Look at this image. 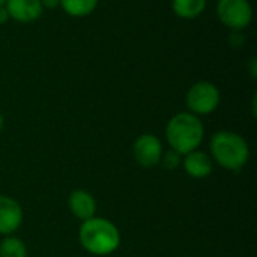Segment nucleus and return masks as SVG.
<instances>
[{"label":"nucleus","instance_id":"1","mask_svg":"<svg viewBox=\"0 0 257 257\" xmlns=\"http://www.w3.org/2000/svg\"><path fill=\"white\" fill-rule=\"evenodd\" d=\"M209 157L221 169L239 173L250 160V146L241 134L220 130L209 140Z\"/></svg>","mask_w":257,"mask_h":257},{"label":"nucleus","instance_id":"2","mask_svg":"<svg viewBox=\"0 0 257 257\" xmlns=\"http://www.w3.org/2000/svg\"><path fill=\"white\" fill-rule=\"evenodd\" d=\"M120 232L117 226L104 217H92L81 221L78 229V241L89 254L105 257L113 254L120 245Z\"/></svg>","mask_w":257,"mask_h":257},{"label":"nucleus","instance_id":"3","mask_svg":"<svg viewBox=\"0 0 257 257\" xmlns=\"http://www.w3.org/2000/svg\"><path fill=\"white\" fill-rule=\"evenodd\" d=\"M205 139V125L202 119L190 111L173 114L166 125V140L169 148L182 157L199 149Z\"/></svg>","mask_w":257,"mask_h":257},{"label":"nucleus","instance_id":"4","mask_svg":"<svg viewBox=\"0 0 257 257\" xmlns=\"http://www.w3.org/2000/svg\"><path fill=\"white\" fill-rule=\"evenodd\" d=\"M221 102V92L212 81L200 80L190 86L185 95V104L190 113L196 116L212 114Z\"/></svg>","mask_w":257,"mask_h":257},{"label":"nucleus","instance_id":"5","mask_svg":"<svg viewBox=\"0 0 257 257\" xmlns=\"http://www.w3.org/2000/svg\"><path fill=\"white\" fill-rule=\"evenodd\" d=\"M215 14L218 21L232 32H241L253 21V6L250 0H218Z\"/></svg>","mask_w":257,"mask_h":257},{"label":"nucleus","instance_id":"6","mask_svg":"<svg viewBox=\"0 0 257 257\" xmlns=\"http://www.w3.org/2000/svg\"><path fill=\"white\" fill-rule=\"evenodd\" d=\"M164 148L158 136L145 133L140 134L133 143L134 161L143 169H152L160 164Z\"/></svg>","mask_w":257,"mask_h":257},{"label":"nucleus","instance_id":"7","mask_svg":"<svg viewBox=\"0 0 257 257\" xmlns=\"http://www.w3.org/2000/svg\"><path fill=\"white\" fill-rule=\"evenodd\" d=\"M24 212L21 205L11 196L0 194V235H14L23 224Z\"/></svg>","mask_w":257,"mask_h":257},{"label":"nucleus","instance_id":"8","mask_svg":"<svg viewBox=\"0 0 257 257\" xmlns=\"http://www.w3.org/2000/svg\"><path fill=\"white\" fill-rule=\"evenodd\" d=\"M5 8L9 14V18L21 24L33 23L44 14L41 0H8Z\"/></svg>","mask_w":257,"mask_h":257},{"label":"nucleus","instance_id":"9","mask_svg":"<svg viewBox=\"0 0 257 257\" xmlns=\"http://www.w3.org/2000/svg\"><path fill=\"white\" fill-rule=\"evenodd\" d=\"M184 172L193 179H205L214 170V161L208 152L196 149L182 157L181 163Z\"/></svg>","mask_w":257,"mask_h":257},{"label":"nucleus","instance_id":"10","mask_svg":"<svg viewBox=\"0 0 257 257\" xmlns=\"http://www.w3.org/2000/svg\"><path fill=\"white\" fill-rule=\"evenodd\" d=\"M68 208L78 221H86L96 215V200L86 190H74L68 197Z\"/></svg>","mask_w":257,"mask_h":257},{"label":"nucleus","instance_id":"11","mask_svg":"<svg viewBox=\"0 0 257 257\" xmlns=\"http://www.w3.org/2000/svg\"><path fill=\"white\" fill-rule=\"evenodd\" d=\"M208 6V0H172V11L178 18L194 20L200 17Z\"/></svg>","mask_w":257,"mask_h":257},{"label":"nucleus","instance_id":"12","mask_svg":"<svg viewBox=\"0 0 257 257\" xmlns=\"http://www.w3.org/2000/svg\"><path fill=\"white\" fill-rule=\"evenodd\" d=\"M99 0H60V8L72 18H84L95 12Z\"/></svg>","mask_w":257,"mask_h":257},{"label":"nucleus","instance_id":"13","mask_svg":"<svg viewBox=\"0 0 257 257\" xmlns=\"http://www.w3.org/2000/svg\"><path fill=\"white\" fill-rule=\"evenodd\" d=\"M27 245L26 242L15 236V235H9V236H3L2 242H0V257H27Z\"/></svg>","mask_w":257,"mask_h":257},{"label":"nucleus","instance_id":"14","mask_svg":"<svg viewBox=\"0 0 257 257\" xmlns=\"http://www.w3.org/2000/svg\"><path fill=\"white\" fill-rule=\"evenodd\" d=\"M182 163V155L178 154L176 151L173 149H169L166 152H163V157H161V161L160 164H163V167L166 170H175L181 166Z\"/></svg>","mask_w":257,"mask_h":257},{"label":"nucleus","instance_id":"15","mask_svg":"<svg viewBox=\"0 0 257 257\" xmlns=\"http://www.w3.org/2000/svg\"><path fill=\"white\" fill-rule=\"evenodd\" d=\"M44 9H56L60 8V0H41Z\"/></svg>","mask_w":257,"mask_h":257},{"label":"nucleus","instance_id":"16","mask_svg":"<svg viewBox=\"0 0 257 257\" xmlns=\"http://www.w3.org/2000/svg\"><path fill=\"white\" fill-rule=\"evenodd\" d=\"M247 68H248V72H250L251 78H253V80H256V77H257L256 57H251V59H250V63L247 65Z\"/></svg>","mask_w":257,"mask_h":257},{"label":"nucleus","instance_id":"17","mask_svg":"<svg viewBox=\"0 0 257 257\" xmlns=\"http://www.w3.org/2000/svg\"><path fill=\"white\" fill-rule=\"evenodd\" d=\"M9 20H11V18H9V14H8V11H6L5 5H2V6H0V26H2V24H6Z\"/></svg>","mask_w":257,"mask_h":257},{"label":"nucleus","instance_id":"18","mask_svg":"<svg viewBox=\"0 0 257 257\" xmlns=\"http://www.w3.org/2000/svg\"><path fill=\"white\" fill-rule=\"evenodd\" d=\"M3 128H5V116L0 113V134H2V131H3Z\"/></svg>","mask_w":257,"mask_h":257},{"label":"nucleus","instance_id":"19","mask_svg":"<svg viewBox=\"0 0 257 257\" xmlns=\"http://www.w3.org/2000/svg\"><path fill=\"white\" fill-rule=\"evenodd\" d=\"M6 2H8V0H0V6H2V5H5Z\"/></svg>","mask_w":257,"mask_h":257}]
</instances>
